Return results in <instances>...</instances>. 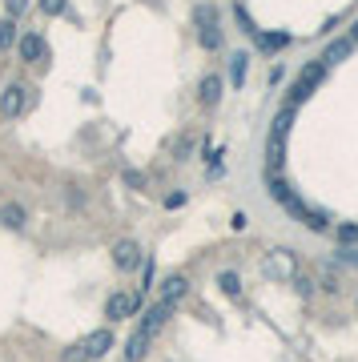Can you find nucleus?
Masks as SVG:
<instances>
[{
	"label": "nucleus",
	"mask_w": 358,
	"mask_h": 362,
	"mask_svg": "<svg viewBox=\"0 0 358 362\" xmlns=\"http://www.w3.org/2000/svg\"><path fill=\"white\" fill-rule=\"evenodd\" d=\"M12 41H17V24H12V17H4L0 21V48H8Z\"/></svg>",
	"instance_id": "aec40b11"
},
{
	"label": "nucleus",
	"mask_w": 358,
	"mask_h": 362,
	"mask_svg": "<svg viewBox=\"0 0 358 362\" xmlns=\"http://www.w3.org/2000/svg\"><path fill=\"white\" fill-rule=\"evenodd\" d=\"M125 185H133V190H141L145 185V177L137 173V169H125Z\"/></svg>",
	"instance_id": "bb28decb"
},
{
	"label": "nucleus",
	"mask_w": 358,
	"mask_h": 362,
	"mask_svg": "<svg viewBox=\"0 0 358 362\" xmlns=\"http://www.w3.org/2000/svg\"><path fill=\"white\" fill-rule=\"evenodd\" d=\"M186 290H190V282H186L181 274H173V278H166V282H161V302L177 306V302L186 298Z\"/></svg>",
	"instance_id": "9b49d317"
},
{
	"label": "nucleus",
	"mask_w": 358,
	"mask_h": 362,
	"mask_svg": "<svg viewBox=\"0 0 358 362\" xmlns=\"http://www.w3.org/2000/svg\"><path fill=\"white\" fill-rule=\"evenodd\" d=\"M65 362H85V359H81V350H77V346H69V350H65Z\"/></svg>",
	"instance_id": "c756f323"
},
{
	"label": "nucleus",
	"mask_w": 358,
	"mask_h": 362,
	"mask_svg": "<svg viewBox=\"0 0 358 362\" xmlns=\"http://www.w3.org/2000/svg\"><path fill=\"white\" fill-rule=\"evenodd\" d=\"M338 241H342V245H355L358 241V225H338Z\"/></svg>",
	"instance_id": "4be33fe9"
},
{
	"label": "nucleus",
	"mask_w": 358,
	"mask_h": 362,
	"mask_svg": "<svg viewBox=\"0 0 358 362\" xmlns=\"http://www.w3.org/2000/svg\"><path fill=\"white\" fill-rule=\"evenodd\" d=\"M109 346H113V330H93L85 342H77V350H81V359H85V362L105 359V354H109Z\"/></svg>",
	"instance_id": "6e6552de"
},
{
	"label": "nucleus",
	"mask_w": 358,
	"mask_h": 362,
	"mask_svg": "<svg viewBox=\"0 0 358 362\" xmlns=\"http://www.w3.org/2000/svg\"><path fill=\"white\" fill-rule=\"evenodd\" d=\"M217 286L226 290L230 298H238V290H241V278H238V274H234V270H221V274H217Z\"/></svg>",
	"instance_id": "f3484780"
},
{
	"label": "nucleus",
	"mask_w": 358,
	"mask_h": 362,
	"mask_svg": "<svg viewBox=\"0 0 358 362\" xmlns=\"http://www.w3.org/2000/svg\"><path fill=\"white\" fill-rule=\"evenodd\" d=\"M322 77H326V65H322V61H310V65H306V69H302V77H298V81H294V89H290V109H294V105H298V101H306V97L314 93V89H318V85H322Z\"/></svg>",
	"instance_id": "f03ea898"
},
{
	"label": "nucleus",
	"mask_w": 358,
	"mask_h": 362,
	"mask_svg": "<svg viewBox=\"0 0 358 362\" xmlns=\"http://www.w3.org/2000/svg\"><path fill=\"white\" fill-rule=\"evenodd\" d=\"M290 121H294V109H290V105H282V109H278V117H274V125H270V137H286V133H290Z\"/></svg>",
	"instance_id": "dca6fc26"
},
{
	"label": "nucleus",
	"mask_w": 358,
	"mask_h": 362,
	"mask_svg": "<svg viewBox=\"0 0 358 362\" xmlns=\"http://www.w3.org/2000/svg\"><path fill=\"white\" fill-rule=\"evenodd\" d=\"M17 52H21L24 65H41V61L48 57V45H45V37H41V32H24L21 45H17Z\"/></svg>",
	"instance_id": "1a4fd4ad"
},
{
	"label": "nucleus",
	"mask_w": 358,
	"mask_h": 362,
	"mask_svg": "<svg viewBox=\"0 0 358 362\" xmlns=\"http://www.w3.org/2000/svg\"><path fill=\"white\" fill-rule=\"evenodd\" d=\"M350 41H330V45H326V52H322V65H338V61H346V57H350Z\"/></svg>",
	"instance_id": "2eb2a0df"
},
{
	"label": "nucleus",
	"mask_w": 358,
	"mask_h": 362,
	"mask_svg": "<svg viewBox=\"0 0 358 362\" xmlns=\"http://www.w3.org/2000/svg\"><path fill=\"white\" fill-rule=\"evenodd\" d=\"M166 205H169V210H177V205H186V193H169V197H166Z\"/></svg>",
	"instance_id": "c85d7f7f"
},
{
	"label": "nucleus",
	"mask_w": 358,
	"mask_h": 362,
	"mask_svg": "<svg viewBox=\"0 0 358 362\" xmlns=\"http://www.w3.org/2000/svg\"><path fill=\"white\" fill-rule=\"evenodd\" d=\"M322 290H330V294H338V274L335 270H322V282H318Z\"/></svg>",
	"instance_id": "b1692460"
},
{
	"label": "nucleus",
	"mask_w": 358,
	"mask_h": 362,
	"mask_svg": "<svg viewBox=\"0 0 358 362\" xmlns=\"http://www.w3.org/2000/svg\"><path fill=\"white\" fill-rule=\"evenodd\" d=\"M41 8H45L48 17H61L65 12V0H41Z\"/></svg>",
	"instance_id": "a878e982"
},
{
	"label": "nucleus",
	"mask_w": 358,
	"mask_h": 362,
	"mask_svg": "<svg viewBox=\"0 0 358 362\" xmlns=\"http://www.w3.org/2000/svg\"><path fill=\"white\" fill-rule=\"evenodd\" d=\"M193 21H197V41H201V48L217 52V48H221V28H217V12L210 8V4H197V8H193Z\"/></svg>",
	"instance_id": "f257e3e1"
},
{
	"label": "nucleus",
	"mask_w": 358,
	"mask_h": 362,
	"mask_svg": "<svg viewBox=\"0 0 358 362\" xmlns=\"http://www.w3.org/2000/svg\"><path fill=\"white\" fill-rule=\"evenodd\" d=\"M286 210H290V214H294V217H298V221H306V230H314V234H322V230L330 225V217L322 214V210H310V205H306L302 197H294V193H290Z\"/></svg>",
	"instance_id": "39448f33"
},
{
	"label": "nucleus",
	"mask_w": 358,
	"mask_h": 362,
	"mask_svg": "<svg viewBox=\"0 0 358 362\" xmlns=\"http://www.w3.org/2000/svg\"><path fill=\"white\" fill-rule=\"evenodd\" d=\"M246 69H250V57H246V52H234V57H230V85H234V89L246 85Z\"/></svg>",
	"instance_id": "4468645a"
},
{
	"label": "nucleus",
	"mask_w": 358,
	"mask_h": 362,
	"mask_svg": "<svg viewBox=\"0 0 358 362\" xmlns=\"http://www.w3.org/2000/svg\"><path fill=\"white\" fill-rule=\"evenodd\" d=\"M24 109H28V89H24V85H8V89L0 93V117L17 121Z\"/></svg>",
	"instance_id": "423d86ee"
},
{
	"label": "nucleus",
	"mask_w": 358,
	"mask_h": 362,
	"mask_svg": "<svg viewBox=\"0 0 358 362\" xmlns=\"http://www.w3.org/2000/svg\"><path fill=\"white\" fill-rule=\"evenodd\" d=\"M294 254H290V250H274V254H270V258H266V274H270V278H294V274H298V270H294Z\"/></svg>",
	"instance_id": "9d476101"
},
{
	"label": "nucleus",
	"mask_w": 358,
	"mask_h": 362,
	"mask_svg": "<svg viewBox=\"0 0 358 362\" xmlns=\"http://www.w3.org/2000/svg\"><path fill=\"white\" fill-rule=\"evenodd\" d=\"M338 262L358 265V245H342V250H338Z\"/></svg>",
	"instance_id": "5701e85b"
},
{
	"label": "nucleus",
	"mask_w": 358,
	"mask_h": 362,
	"mask_svg": "<svg viewBox=\"0 0 358 362\" xmlns=\"http://www.w3.org/2000/svg\"><path fill=\"white\" fill-rule=\"evenodd\" d=\"M113 265H117V270H125V274H129V270H141V265H145L141 245H137L133 238H121L117 245H113Z\"/></svg>",
	"instance_id": "20e7f679"
},
{
	"label": "nucleus",
	"mask_w": 358,
	"mask_h": 362,
	"mask_svg": "<svg viewBox=\"0 0 358 362\" xmlns=\"http://www.w3.org/2000/svg\"><path fill=\"white\" fill-rule=\"evenodd\" d=\"M346 41H350V45H358V21H355V32H350V37H346Z\"/></svg>",
	"instance_id": "7c9ffc66"
},
{
	"label": "nucleus",
	"mask_w": 358,
	"mask_h": 362,
	"mask_svg": "<svg viewBox=\"0 0 358 362\" xmlns=\"http://www.w3.org/2000/svg\"><path fill=\"white\" fill-rule=\"evenodd\" d=\"M197 93H201V105H217L221 101V77H214V72L201 77V89Z\"/></svg>",
	"instance_id": "ddd939ff"
},
{
	"label": "nucleus",
	"mask_w": 358,
	"mask_h": 362,
	"mask_svg": "<svg viewBox=\"0 0 358 362\" xmlns=\"http://www.w3.org/2000/svg\"><path fill=\"white\" fill-rule=\"evenodd\" d=\"M270 197H274V201H282V205L290 201V185L278 177V173H270Z\"/></svg>",
	"instance_id": "6ab92c4d"
},
{
	"label": "nucleus",
	"mask_w": 358,
	"mask_h": 362,
	"mask_svg": "<svg viewBox=\"0 0 358 362\" xmlns=\"http://www.w3.org/2000/svg\"><path fill=\"white\" fill-rule=\"evenodd\" d=\"M169 314H173V306L157 298V302H153V306L145 310V318L137 322V330H141V334H149V338H157V334H161V326L169 322Z\"/></svg>",
	"instance_id": "0eeeda50"
},
{
	"label": "nucleus",
	"mask_w": 358,
	"mask_h": 362,
	"mask_svg": "<svg viewBox=\"0 0 358 362\" xmlns=\"http://www.w3.org/2000/svg\"><path fill=\"white\" fill-rule=\"evenodd\" d=\"M258 45H262L266 52H274V48L290 45V37H286V32H258Z\"/></svg>",
	"instance_id": "a211bd4d"
},
{
	"label": "nucleus",
	"mask_w": 358,
	"mask_h": 362,
	"mask_svg": "<svg viewBox=\"0 0 358 362\" xmlns=\"http://www.w3.org/2000/svg\"><path fill=\"white\" fill-rule=\"evenodd\" d=\"M24 8H28V0H8V17H21Z\"/></svg>",
	"instance_id": "cd10ccee"
},
{
	"label": "nucleus",
	"mask_w": 358,
	"mask_h": 362,
	"mask_svg": "<svg viewBox=\"0 0 358 362\" xmlns=\"http://www.w3.org/2000/svg\"><path fill=\"white\" fill-rule=\"evenodd\" d=\"M24 221H28L24 205H17V201H4V205H0V225H4V230H24Z\"/></svg>",
	"instance_id": "f8f14e48"
},
{
	"label": "nucleus",
	"mask_w": 358,
	"mask_h": 362,
	"mask_svg": "<svg viewBox=\"0 0 358 362\" xmlns=\"http://www.w3.org/2000/svg\"><path fill=\"white\" fill-rule=\"evenodd\" d=\"M137 306H141V294L117 290V294H109V302H105V318H109V322H125Z\"/></svg>",
	"instance_id": "7ed1b4c3"
},
{
	"label": "nucleus",
	"mask_w": 358,
	"mask_h": 362,
	"mask_svg": "<svg viewBox=\"0 0 358 362\" xmlns=\"http://www.w3.org/2000/svg\"><path fill=\"white\" fill-rule=\"evenodd\" d=\"M290 282H294V290H298L302 298H310V294H314V278H306V274H294Z\"/></svg>",
	"instance_id": "412c9836"
},
{
	"label": "nucleus",
	"mask_w": 358,
	"mask_h": 362,
	"mask_svg": "<svg viewBox=\"0 0 358 362\" xmlns=\"http://www.w3.org/2000/svg\"><path fill=\"white\" fill-rule=\"evenodd\" d=\"M190 153H193V137H181L177 141V161H190Z\"/></svg>",
	"instance_id": "393cba45"
}]
</instances>
